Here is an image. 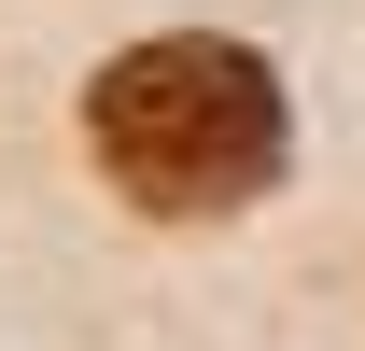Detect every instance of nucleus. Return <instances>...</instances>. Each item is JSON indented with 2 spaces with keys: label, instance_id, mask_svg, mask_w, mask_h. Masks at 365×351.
<instances>
[{
  "label": "nucleus",
  "instance_id": "nucleus-1",
  "mask_svg": "<svg viewBox=\"0 0 365 351\" xmlns=\"http://www.w3.org/2000/svg\"><path fill=\"white\" fill-rule=\"evenodd\" d=\"M85 141H98V169L127 183L140 211H239V197L281 183L295 113H281V71L253 43L169 29V43H127L85 85Z\"/></svg>",
  "mask_w": 365,
  "mask_h": 351
}]
</instances>
